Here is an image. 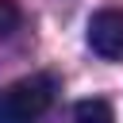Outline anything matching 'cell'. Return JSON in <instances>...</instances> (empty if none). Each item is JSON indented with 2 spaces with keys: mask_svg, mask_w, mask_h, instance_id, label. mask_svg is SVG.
Wrapping results in <instances>:
<instances>
[{
  "mask_svg": "<svg viewBox=\"0 0 123 123\" xmlns=\"http://www.w3.org/2000/svg\"><path fill=\"white\" fill-rule=\"evenodd\" d=\"M69 123H115V115H111L108 100H81V104H73Z\"/></svg>",
  "mask_w": 123,
  "mask_h": 123,
  "instance_id": "3",
  "label": "cell"
},
{
  "mask_svg": "<svg viewBox=\"0 0 123 123\" xmlns=\"http://www.w3.org/2000/svg\"><path fill=\"white\" fill-rule=\"evenodd\" d=\"M15 27H19V8L12 0H0V38H8Z\"/></svg>",
  "mask_w": 123,
  "mask_h": 123,
  "instance_id": "4",
  "label": "cell"
},
{
  "mask_svg": "<svg viewBox=\"0 0 123 123\" xmlns=\"http://www.w3.org/2000/svg\"><path fill=\"white\" fill-rule=\"evenodd\" d=\"M58 96V77L54 73H31L0 88V123H35L50 111Z\"/></svg>",
  "mask_w": 123,
  "mask_h": 123,
  "instance_id": "1",
  "label": "cell"
},
{
  "mask_svg": "<svg viewBox=\"0 0 123 123\" xmlns=\"http://www.w3.org/2000/svg\"><path fill=\"white\" fill-rule=\"evenodd\" d=\"M85 38H88V50H92V54H100V58H108V62L123 58V12H115V8L92 12Z\"/></svg>",
  "mask_w": 123,
  "mask_h": 123,
  "instance_id": "2",
  "label": "cell"
}]
</instances>
